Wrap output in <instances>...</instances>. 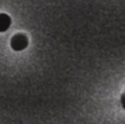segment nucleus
Here are the masks:
<instances>
[{
	"instance_id": "f257e3e1",
	"label": "nucleus",
	"mask_w": 125,
	"mask_h": 124,
	"mask_svg": "<svg viewBox=\"0 0 125 124\" xmlns=\"http://www.w3.org/2000/svg\"><path fill=\"white\" fill-rule=\"evenodd\" d=\"M28 45V39L23 34H17L12 38L11 46L14 51H19L24 49Z\"/></svg>"
},
{
	"instance_id": "f03ea898",
	"label": "nucleus",
	"mask_w": 125,
	"mask_h": 124,
	"mask_svg": "<svg viewBox=\"0 0 125 124\" xmlns=\"http://www.w3.org/2000/svg\"><path fill=\"white\" fill-rule=\"evenodd\" d=\"M11 20L8 14L0 13V32H4L8 29Z\"/></svg>"
}]
</instances>
